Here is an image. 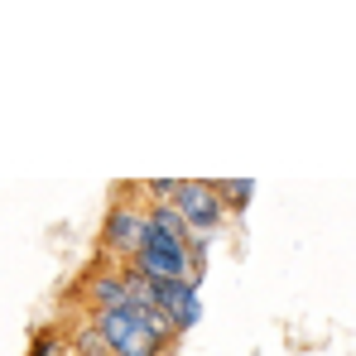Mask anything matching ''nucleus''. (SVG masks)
Returning a JSON list of instances; mask_svg holds the SVG:
<instances>
[{
  "label": "nucleus",
  "instance_id": "nucleus-6",
  "mask_svg": "<svg viewBox=\"0 0 356 356\" xmlns=\"http://www.w3.org/2000/svg\"><path fill=\"white\" fill-rule=\"evenodd\" d=\"M222 197H227V212H245L250 197H255V178H232V183H222Z\"/></svg>",
  "mask_w": 356,
  "mask_h": 356
},
{
  "label": "nucleus",
  "instance_id": "nucleus-5",
  "mask_svg": "<svg viewBox=\"0 0 356 356\" xmlns=\"http://www.w3.org/2000/svg\"><path fill=\"white\" fill-rule=\"evenodd\" d=\"M63 352H67V337H63L58 327H34L29 356H63Z\"/></svg>",
  "mask_w": 356,
  "mask_h": 356
},
{
  "label": "nucleus",
  "instance_id": "nucleus-3",
  "mask_svg": "<svg viewBox=\"0 0 356 356\" xmlns=\"http://www.w3.org/2000/svg\"><path fill=\"white\" fill-rule=\"evenodd\" d=\"M174 207L183 212V222H188L193 236H212V232H222V222H227V197H222V183H212V178H188V183H178Z\"/></svg>",
  "mask_w": 356,
  "mask_h": 356
},
{
  "label": "nucleus",
  "instance_id": "nucleus-2",
  "mask_svg": "<svg viewBox=\"0 0 356 356\" xmlns=\"http://www.w3.org/2000/svg\"><path fill=\"white\" fill-rule=\"evenodd\" d=\"M145 217H149V202H140V193L125 188L116 202H111L106 222H102V250H111L116 260L130 265L135 250H140V241H145Z\"/></svg>",
  "mask_w": 356,
  "mask_h": 356
},
{
  "label": "nucleus",
  "instance_id": "nucleus-1",
  "mask_svg": "<svg viewBox=\"0 0 356 356\" xmlns=\"http://www.w3.org/2000/svg\"><path fill=\"white\" fill-rule=\"evenodd\" d=\"M140 280H197V245L174 202H149L145 241L130 260Z\"/></svg>",
  "mask_w": 356,
  "mask_h": 356
},
{
  "label": "nucleus",
  "instance_id": "nucleus-4",
  "mask_svg": "<svg viewBox=\"0 0 356 356\" xmlns=\"http://www.w3.org/2000/svg\"><path fill=\"white\" fill-rule=\"evenodd\" d=\"M130 298H135V284H130V270L125 265H97L87 275V284L77 289V303L87 308V318L130 308Z\"/></svg>",
  "mask_w": 356,
  "mask_h": 356
}]
</instances>
